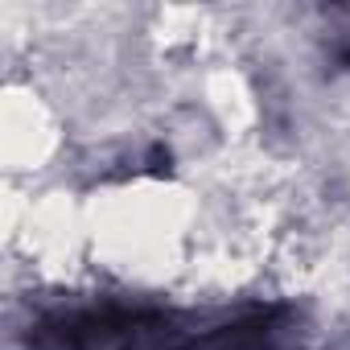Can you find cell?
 Listing matches in <instances>:
<instances>
[{"instance_id":"obj_1","label":"cell","mask_w":350,"mask_h":350,"mask_svg":"<svg viewBox=\"0 0 350 350\" xmlns=\"http://www.w3.org/2000/svg\"><path fill=\"white\" fill-rule=\"evenodd\" d=\"M346 62H350V50H346Z\"/></svg>"}]
</instances>
